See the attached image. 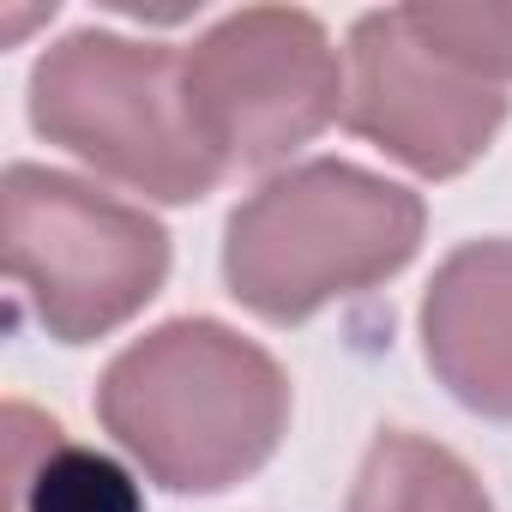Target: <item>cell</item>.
I'll return each mask as SVG.
<instances>
[{"instance_id":"1","label":"cell","mask_w":512,"mask_h":512,"mask_svg":"<svg viewBox=\"0 0 512 512\" xmlns=\"http://www.w3.org/2000/svg\"><path fill=\"white\" fill-rule=\"evenodd\" d=\"M290 374L266 344L211 314L133 338L91 392L103 434L169 494H229L260 476L290 434Z\"/></svg>"},{"instance_id":"2","label":"cell","mask_w":512,"mask_h":512,"mask_svg":"<svg viewBox=\"0 0 512 512\" xmlns=\"http://www.w3.org/2000/svg\"><path fill=\"white\" fill-rule=\"evenodd\" d=\"M428 235L416 187L344 157H308L253 187L223 223V290L266 326L392 284Z\"/></svg>"},{"instance_id":"3","label":"cell","mask_w":512,"mask_h":512,"mask_svg":"<svg viewBox=\"0 0 512 512\" xmlns=\"http://www.w3.org/2000/svg\"><path fill=\"white\" fill-rule=\"evenodd\" d=\"M31 133L157 205H199L223 163L193 139L181 109V49L121 31H67L25 79Z\"/></svg>"},{"instance_id":"4","label":"cell","mask_w":512,"mask_h":512,"mask_svg":"<svg viewBox=\"0 0 512 512\" xmlns=\"http://www.w3.org/2000/svg\"><path fill=\"white\" fill-rule=\"evenodd\" d=\"M7 278L55 344H97L139 320L169 284V229L97 181L43 163L0 175Z\"/></svg>"},{"instance_id":"5","label":"cell","mask_w":512,"mask_h":512,"mask_svg":"<svg viewBox=\"0 0 512 512\" xmlns=\"http://www.w3.org/2000/svg\"><path fill=\"white\" fill-rule=\"evenodd\" d=\"M193 139L235 169H272L344 121V61L302 7H241L181 49Z\"/></svg>"},{"instance_id":"6","label":"cell","mask_w":512,"mask_h":512,"mask_svg":"<svg viewBox=\"0 0 512 512\" xmlns=\"http://www.w3.org/2000/svg\"><path fill=\"white\" fill-rule=\"evenodd\" d=\"M512 97L434 55L404 7L362 13L344 43V127L422 181H452L488 157Z\"/></svg>"},{"instance_id":"7","label":"cell","mask_w":512,"mask_h":512,"mask_svg":"<svg viewBox=\"0 0 512 512\" xmlns=\"http://www.w3.org/2000/svg\"><path fill=\"white\" fill-rule=\"evenodd\" d=\"M416 338L428 374L482 422H512V235H482L434 266Z\"/></svg>"},{"instance_id":"8","label":"cell","mask_w":512,"mask_h":512,"mask_svg":"<svg viewBox=\"0 0 512 512\" xmlns=\"http://www.w3.org/2000/svg\"><path fill=\"white\" fill-rule=\"evenodd\" d=\"M7 428H13L19 512H145L139 476L97 446H73L55 416L13 404Z\"/></svg>"},{"instance_id":"9","label":"cell","mask_w":512,"mask_h":512,"mask_svg":"<svg viewBox=\"0 0 512 512\" xmlns=\"http://www.w3.org/2000/svg\"><path fill=\"white\" fill-rule=\"evenodd\" d=\"M344 512H494L488 482L416 428H380L356 464Z\"/></svg>"},{"instance_id":"10","label":"cell","mask_w":512,"mask_h":512,"mask_svg":"<svg viewBox=\"0 0 512 512\" xmlns=\"http://www.w3.org/2000/svg\"><path fill=\"white\" fill-rule=\"evenodd\" d=\"M404 19L452 67L500 91L512 85V7H488V0H476V7H404Z\"/></svg>"},{"instance_id":"11","label":"cell","mask_w":512,"mask_h":512,"mask_svg":"<svg viewBox=\"0 0 512 512\" xmlns=\"http://www.w3.org/2000/svg\"><path fill=\"white\" fill-rule=\"evenodd\" d=\"M37 19H55V7H31V13H13V19H7V43H19V37L37 25Z\"/></svg>"}]
</instances>
